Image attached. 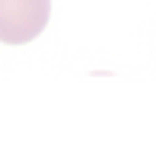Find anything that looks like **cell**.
I'll list each match as a JSON object with an SVG mask.
<instances>
[{
    "label": "cell",
    "mask_w": 156,
    "mask_h": 150,
    "mask_svg": "<svg viewBox=\"0 0 156 150\" xmlns=\"http://www.w3.org/2000/svg\"><path fill=\"white\" fill-rule=\"evenodd\" d=\"M51 16V0H0V42L26 45L38 38Z\"/></svg>",
    "instance_id": "6da1fadb"
}]
</instances>
